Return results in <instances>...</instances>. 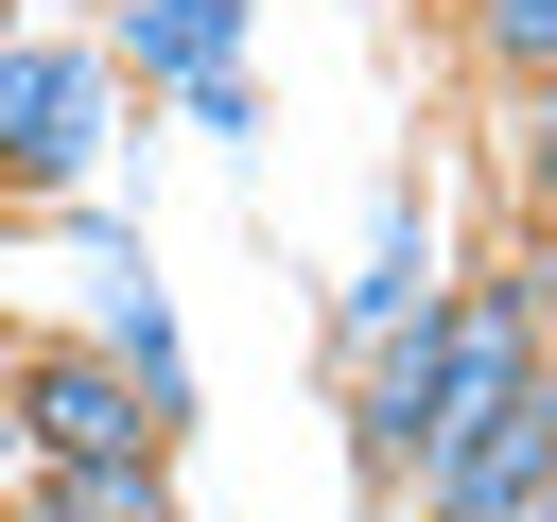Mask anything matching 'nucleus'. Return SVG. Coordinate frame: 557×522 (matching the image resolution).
I'll return each mask as SVG.
<instances>
[{
	"instance_id": "obj_4",
	"label": "nucleus",
	"mask_w": 557,
	"mask_h": 522,
	"mask_svg": "<svg viewBox=\"0 0 557 522\" xmlns=\"http://www.w3.org/2000/svg\"><path fill=\"white\" fill-rule=\"evenodd\" d=\"M435 296H453V278H435V209H418V191H383V226H366V278L331 296V331H348V365H366L383 331H418Z\"/></svg>"
},
{
	"instance_id": "obj_1",
	"label": "nucleus",
	"mask_w": 557,
	"mask_h": 522,
	"mask_svg": "<svg viewBox=\"0 0 557 522\" xmlns=\"http://www.w3.org/2000/svg\"><path fill=\"white\" fill-rule=\"evenodd\" d=\"M122 139V52L104 35H0V191H87Z\"/></svg>"
},
{
	"instance_id": "obj_6",
	"label": "nucleus",
	"mask_w": 557,
	"mask_h": 522,
	"mask_svg": "<svg viewBox=\"0 0 557 522\" xmlns=\"http://www.w3.org/2000/svg\"><path fill=\"white\" fill-rule=\"evenodd\" d=\"M87 348H104V365H122V383H139V400H157V418L191 435V348H174V296H157L139 261L104 278V331H87Z\"/></svg>"
},
{
	"instance_id": "obj_11",
	"label": "nucleus",
	"mask_w": 557,
	"mask_h": 522,
	"mask_svg": "<svg viewBox=\"0 0 557 522\" xmlns=\"http://www.w3.org/2000/svg\"><path fill=\"white\" fill-rule=\"evenodd\" d=\"M0 35H17V0H0Z\"/></svg>"
},
{
	"instance_id": "obj_2",
	"label": "nucleus",
	"mask_w": 557,
	"mask_h": 522,
	"mask_svg": "<svg viewBox=\"0 0 557 522\" xmlns=\"http://www.w3.org/2000/svg\"><path fill=\"white\" fill-rule=\"evenodd\" d=\"M17 418H35V452L52 470H122V452H174V418L70 331V348H17Z\"/></svg>"
},
{
	"instance_id": "obj_9",
	"label": "nucleus",
	"mask_w": 557,
	"mask_h": 522,
	"mask_svg": "<svg viewBox=\"0 0 557 522\" xmlns=\"http://www.w3.org/2000/svg\"><path fill=\"white\" fill-rule=\"evenodd\" d=\"M174 104H191V139H244V122H261V87H244V70H191Z\"/></svg>"
},
{
	"instance_id": "obj_7",
	"label": "nucleus",
	"mask_w": 557,
	"mask_h": 522,
	"mask_svg": "<svg viewBox=\"0 0 557 522\" xmlns=\"http://www.w3.org/2000/svg\"><path fill=\"white\" fill-rule=\"evenodd\" d=\"M453 35H470L505 87H540V70H557V0H453Z\"/></svg>"
},
{
	"instance_id": "obj_5",
	"label": "nucleus",
	"mask_w": 557,
	"mask_h": 522,
	"mask_svg": "<svg viewBox=\"0 0 557 522\" xmlns=\"http://www.w3.org/2000/svg\"><path fill=\"white\" fill-rule=\"evenodd\" d=\"M104 52H122V87H139V104H174L191 70H244V0H122V17H104Z\"/></svg>"
},
{
	"instance_id": "obj_8",
	"label": "nucleus",
	"mask_w": 557,
	"mask_h": 522,
	"mask_svg": "<svg viewBox=\"0 0 557 522\" xmlns=\"http://www.w3.org/2000/svg\"><path fill=\"white\" fill-rule=\"evenodd\" d=\"M505 174H522V209H540V226H557V70H540V87H522V122H505Z\"/></svg>"
},
{
	"instance_id": "obj_3",
	"label": "nucleus",
	"mask_w": 557,
	"mask_h": 522,
	"mask_svg": "<svg viewBox=\"0 0 557 522\" xmlns=\"http://www.w3.org/2000/svg\"><path fill=\"white\" fill-rule=\"evenodd\" d=\"M540 487H557V365H540L522 400H487V418L418 470V522H522Z\"/></svg>"
},
{
	"instance_id": "obj_10",
	"label": "nucleus",
	"mask_w": 557,
	"mask_h": 522,
	"mask_svg": "<svg viewBox=\"0 0 557 522\" xmlns=\"http://www.w3.org/2000/svg\"><path fill=\"white\" fill-rule=\"evenodd\" d=\"M522 522H557V487H540V505H522Z\"/></svg>"
}]
</instances>
